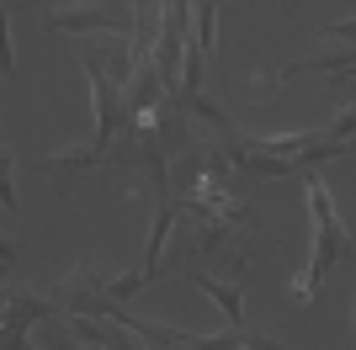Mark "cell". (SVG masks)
<instances>
[{
    "instance_id": "cell-1",
    "label": "cell",
    "mask_w": 356,
    "mask_h": 350,
    "mask_svg": "<svg viewBox=\"0 0 356 350\" xmlns=\"http://www.w3.org/2000/svg\"><path fill=\"white\" fill-rule=\"evenodd\" d=\"M138 6L134 0H70V6H48L43 27L70 32V38H134Z\"/></svg>"
},
{
    "instance_id": "cell-2",
    "label": "cell",
    "mask_w": 356,
    "mask_h": 350,
    "mask_svg": "<svg viewBox=\"0 0 356 350\" xmlns=\"http://www.w3.org/2000/svg\"><path fill=\"white\" fill-rule=\"evenodd\" d=\"M309 181V218H314V249H309V271L314 281H325L330 271L341 260H351L356 255V239L346 233V223H341V212H335V197H330V186L319 181V175H303Z\"/></svg>"
},
{
    "instance_id": "cell-3",
    "label": "cell",
    "mask_w": 356,
    "mask_h": 350,
    "mask_svg": "<svg viewBox=\"0 0 356 350\" xmlns=\"http://www.w3.org/2000/svg\"><path fill=\"white\" fill-rule=\"evenodd\" d=\"M48 297L59 303L64 319H74V313H86V319H112V308H118L112 297H106V276L96 271V265H74Z\"/></svg>"
},
{
    "instance_id": "cell-4",
    "label": "cell",
    "mask_w": 356,
    "mask_h": 350,
    "mask_svg": "<svg viewBox=\"0 0 356 350\" xmlns=\"http://www.w3.org/2000/svg\"><path fill=\"white\" fill-rule=\"evenodd\" d=\"M102 160H106V149L90 138V144H70V149H59V154H43V160H32V170L48 175L59 197H74V186H80V181H86V175L96 170Z\"/></svg>"
},
{
    "instance_id": "cell-5",
    "label": "cell",
    "mask_w": 356,
    "mask_h": 350,
    "mask_svg": "<svg viewBox=\"0 0 356 350\" xmlns=\"http://www.w3.org/2000/svg\"><path fill=\"white\" fill-rule=\"evenodd\" d=\"M170 96V85H165V74H160V64L154 58H138V69H134V80L122 85V106H128V122H144L154 106Z\"/></svg>"
},
{
    "instance_id": "cell-6",
    "label": "cell",
    "mask_w": 356,
    "mask_h": 350,
    "mask_svg": "<svg viewBox=\"0 0 356 350\" xmlns=\"http://www.w3.org/2000/svg\"><path fill=\"white\" fill-rule=\"evenodd\" d=\"M181 276L192 281L197 292H208V297H213V308H218V313H223L229 324H234V329H245V292H239V281L213 276L208 265H181Z\"/></svg>"
},
{
    "instance_id": "cell-7",
    "label": "cell",
    "mask_w": 356,
    "mask_h": 350,
    "mask_svg": "<svg viewBox=\"0 0 356 350\" xmlns=\"http://www.w3.org/2000/svg\"><path fill=\"white\" fill-rule=\"evenodd\" d=\"M48 319H59V303H54V297H38V292H11V297H6V313H0L6 335H27L32 324H48Z\"/></svg>"
},
{
    "instance_id": "cell-8",
    "label": "cell",
    "mask_w": 356,
    "mask_h": 350,
    "mask_svg": "<svg viewBox=\"0 0 356 350\" xmlns=\"http://www.w3.org/2000/svg\"><path fill=\"white\" fill-rule=\"evenodd\" d=\"M192 27H197V48L213 58V48H218V0H192Z\"/></svg>"
},
{
    "instance_id": "cell-9",
    "label": "cell",
    "mask_w": 356,
    "mask_h": 350,
    "mask_svg": "<svg viewBox=\"0 0 356 350\" xmlns=\"http://www.w3.org/2000/svg\"><path fill=\"white\" fill-rule=\"evenodd\" d=\"M154 276H160V271H149V265H134V271H122V276L106 281V297H112V303H128V297H138V292H144Z\"/></svg>"
},
{
    "instance_id": "cell-10",
    "label": "cell",
    "mask_w": 356,
    "mask_h": 350,
    "mask_svg": "<svg viewBox=\"0 0 356 350\" xmlns=\"http://www.w3.org/2000/svg\"><path fill=\"white\" fill-rule=\"evenodd\" d=\"M314 38H325V43H346V48H356V16H341V22H325V27L314 32Z\"/></svg>"
},
{
    "instance_id": "cell-11",
    "label": "cell",
    "mask_w": 356,
    "mask_h": 350,
    "mask_svg": "<svg viewBox=\"0 0 356 350\" xmlns=\"http://www.w3.org/2000/svg\"><path fill=\"white\" fill-rule=\"evenodd\" d=\"M325 138H356V106H335V117L325 122Z\"/></svg>"
},
{
    "instance_id": "cell-12",
    "label": "cell",
    "mask_w": 356,
    "mask_h": 350,
    "mask_svg": "<svg viewBox=\"0 0 356 350\" xmlns=\"http://www.w3.org/2000/svg\"><path fill=\"white\" fill-rule=\"evenodd\" d=\"M319 287H325V281H314L309 271H298V276L287 281V292H293V303H314V297H319Z\"/></svg>"
},
{
    "instance_id": "cell-13",
    "label": "cell",
    "mask_w": 356,
    "mask_h": 350,
    "mask_svg": "<svg viewBox=\"0 0 356 350\" xmlns=\"http://www.w3.org/2000/svg\"><path fill=\"white\" fill-rule=\"evenodd\" d=\"M6 165V160H0ZM0 197H6V218H16V186H11V165H6V181H0Z\"/></svg>"
},
{
    "instance_id": "cell-14",
    "label": "cell",
    "mask_w": 356,
    "mask_h": 350,
    "mask_svg": "<svg viewBox=\"0 0 356 350\" xmlns=\"http://www.w3.org/2000/svg\"><path fill=\"white\" fill-rule=\"evenodd\" d=\"M245 350H282L271 335H245Z\"/></svg>"
},
{
    "instance_id": "cell-15",
    "label": "cell",
    "mask_w": 356,
    "mask_h": 350,
    "mask_svg": "<svg viewBox=\"0 0 356 350\" xmlns=\"http://www.w3.org/2000/svg\"><path fill=\"white\" fill-rule=\"evenodd\" d=\"M346 80H356V64H351V69H346V74H341V80H335V85H346Z\"/></svg>"
},
{
    "instance_id": "cell-16",
    "label": "cell",
    "mask_w": 356,
    "mask_h": 350,
    "mask_svg": "<svg viewBox=\"0 0 356 350\" xmlns=\"http://www.w3.org/2000/svg\"><path fill=\"white\" fill-rule=\"evenodd\" d=\"M32 350H43V345H32Z\"/></svg>"
}]
</instances>
